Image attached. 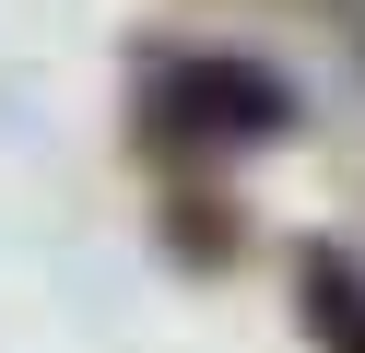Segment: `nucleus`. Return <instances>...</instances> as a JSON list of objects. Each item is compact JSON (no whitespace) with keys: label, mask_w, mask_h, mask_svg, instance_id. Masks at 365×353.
<instances>
[{"label":"nucleus","mask_w":365,"mask_h":353,"mask_svg":"<svg viewBox=\"0 0 365 353\" xmlns=\"http://www.w3.org/2000/svg\"><path fill=\"white\" fill-rule=\"evenodd\" d=\"M307 130L294 83L247 47H142L130 59V141L177 177H212L236 153H271V141Z\"/></svg>","instance_id":"1"},{"label":"nucleus","mask_w":365,"mask_h":353,"mask_svg":"<svg viewBox=\"0 0 365 353\" xmlns=\"http://www.w3.org/2000/svg\"><path fill=\"white\" fill-rule=\"evenodd\" d=\"M294 329L318 353H365V259L354 247H330V235L294 247Z\"/></svg>","instance_id":"2"},{"label":"nucleus","mask_w":365,"mask_h":353,"mask_svg":"<svg viewBox=\"0 0 365 353\" xmlns=\"http://www.w3.org/2000/svg\"><path fill=\"white\" fill-rule=\"evenodd\" d=\"M165 259H177V271H236V259H247V212L224 200L212 177H177L165 188Z\"/></svg>","instance_id":"3"}]
</instances>
